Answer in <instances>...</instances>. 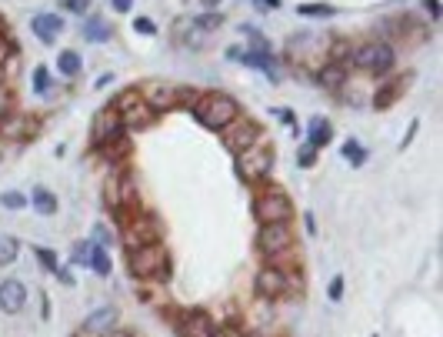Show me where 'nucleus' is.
Returning <instances> with one entry per match:
<instances>
[{
	"label": "nucleus",
	"mask_w": 443,
	"mask_h": 337,
	"mask_svg": "<svg viewBox=\"0 0 443 337\" xmlns=\"http://www.w3.org/2000/svg\"><path fill=\"white\" fill-rule=\"evenodd\" d=\"M193 117H197V124H204L207 130L220 134V130L230 127L240 117V104L230 94H200L197 104H193Z\"/></svg>",
	"instance_id": "nucleus-1"
},
{
	"label": "nucleus",
	"mask_w": 443,
	"mask_h": 337,
	"mask_svg": "<svg viewBox=\"0 0 443 337\" xmlns=\"http://www.w3.org/2000/svg\"><path fill=\"white\" fill-rule=\"evenodd\" d=\"M127 267L137 281H170V251L157 240V244H144L133 247Z\"/></svg>",
	"instance_id": "nucleus-2"
},
{
	"label": "nucleus",
	"mask_w": 443,
	"mask_h": 337,
	"mask_svg": "<svg viewBox=\"0 0 443 337\" xmlns=\"http://www.w3.org/2000/svg\"><path fill=\"white\" fill-rule=\"evenodd\" d=\"M270 171H273V147H270L263 137L257 144H250L247 151L237 154V174H240L243 181L257 184V181H263Z\"/></svg>",
	"instance_id": "nucleus-3"
},
{
	"label": "nucleus",
	"mask_w": 443,
	"mask_h": 337,
	"mask_svg": "<svg viewBox=\"0 0 443 337\" xmlns=\"http://www.w3.org/2000/svg\"><path fill=\"white\" fill-rule=\"evenodd\" d=\"M120 221H124V244L127 247H144V244H157L160 240V224H157L150 214H140V210H120Z\"/></svg>",
	"instance_id": "nucleus-4"
},
{
	"label": "nucleus",
	"mask_w": 443,
	"mask_h": 337,
	"mask_svg": "<svg viewBox=\"0 0 443 337\" xmlns=\"http://www.w3.org/2000/svg\"><path fill=\"white\" fill-rule=\"evenodd\" d=\"M350 60H353V67H360L364 74L380 77V74H390L393 71L397 53H393V47L390 44H384V40H370V44H364V47H357Z\"/></svg>",
	"instance_id": "nucleus-5"
},
{
	"label": "nucleus",
	"mask_w": 443,
	"mask_h": 337,
	"mask_svg": "<svg viewBox=\"0 0 443 337\" xmlns=\"http://www.w3.org/2000/svg\"><path fill=\"white\" fill-rule=\"evenodd\" d=\"M290 287H300L297 274H290L287 267H277V264L260 267L257 277H254V290H257V297H263V301H277V297H284Z\"/></svg>",
	"instance_id": "nucleus-6"
},
{
	"label": "nucleus",
	"mask_w": 443,
	"mask_h": 337,
	"mask_svg": "<svg viewBox=\"0 0 443 337\" xmlns=\"http://www.w3.org/2000/svg\"><path fill=\"white\" fill-rule=\"evenodd\" d=\"M290 214H293V204H290L287 190H280V187L263 190L254 201V217L260 224H280V221H290Z\"/></svg>",
	"instance_id": "nucleus-7"
},
{
	"label": "nucleus",
	"mask_w": 443,
	"mask_h": 337,
	"mask_svg": "<svg viewBox=\"0 0 443 337\" xmlns=\"http://www.w3.org/2000/svg\"><path fill=\"white\" fill-rule=\"evenodd\" d=\"M290 247H293V231H290L287 221H280V224H263L260 231H257V251H260L263 258H284Z\"/></svg>",
	"instance_id": "nucleus-8"
},
{
	"label": "nucleus",
	"mask_w": 443,
	"mask_h": 337,
	"mask_svg": "<svg viewBox=\"0 0 443 337\" xmlns=\"http://www.w3.org/2000/svg\"><path fill=\"white\" fill-rule=\"evenodd\" d=\"M104 201H107V208H113V210H133V204H137V190H133V181L124 174V171H110V174H107Z\"/></svg>",
	"instance_id": "nucleus-9"
},
{
	"label": "nucleus",
	"mask_w": 443,
	"mask_h": 337,
	"mask_svg": "<svg viewBox=\"0 0 443 337\" xmlns=\"http://www.w3.org/2000/svg\"><path fill=\"white\" fill-rule=\"evenodd\" d=\"M117 107H120L124 130H144V127H150V121H154V110L140 101V94H124L117 101Z\"/></svg>",
	"instance_id": "nucleus-10"
},
{
	"label": "nucleus",
	"mask_w": 443,
	"mask_h": 337,
	"mask_svg": "<svg viewBox=\"0 0 443 337\" xmlns=\"http://www.w3.org/2000/svg\"><path fill=\"white\" fill-rule=\"evenodd\" d=\"M220 134H224V147H227L230 154H240V151H247L250 144L260 140V127H257L254 121H247V117H237L234 124L224 127Z\"/></svg>",
	"instance_id": "nucleus-11"
},
{
	"label": "nucleus",
	"mask_w": 443,
	"mask_h": 337,
	"mask_svg": "<svg viewBox=\"0 0 443 337\" xmlns=\"http://www.w3.org/2000/svg\"><path fill=\"white\" fill-rule=\"evenodd\" d=\"M140 101L150 107L154 114L174 110V107H177V87H174V84H163V80H154V84H147V87H144Z\"/></svg>",
	"instance_id": "nucleus-12"
},
{
	"label": "nucleus",
	"mask_w": 443,
	"mask_h": 337,
	"mask_svg": "<svg viewBox=\"0 0 443 337\" xmlns=\"http://www.w3.org/2000/svg\"><path fill=\"white\" fill-rule=\"evenodd\" d=\"M217 324L207 311H187L180 314V337H213Z\"/></svg>",
	"instance_id": "nucleus-13"
},
{
	"label": "nucleus",
	"mask_w": 443,
	"mask_h": 337,
	"mask_svg": "<svg viewBox=\"0 0 443 337\" xmlns=\"http://www.w3.org/2000/svg\"><path fill=\"white\" fill-rule=\"evenodd\" d=\"M33 130H37V121L30 117V114H7V117H0V137H10V140H27V137H33Z\"/></svg>",
	"instance_id": "nucleus-14"
},
{
	"label": "nucleus",
	"mask_w": 443,
	"mask_h": 337,
	"mask_svg": "<svg viewBox=\"0 0 443 337\" xmlns=\"http://www.w3.org/2000/svg\"><path fill=\"white\" fill-rule=\"evenodd\" d=\"M27 304V287L21 281H3L0 284V311L3 314H21Z\"/></svg>",
	"instance_id": "nucleus-15"
},
{
	"label": "nucleus",
	"mask_w": 443,
	"mask_h": 337,
	"mask_svg": "<svg viewBox=\"0 0 443 337\" xmlns=\"http://www.w3.org/2000/svg\"><path fill=\"white\" fill-rule=\"evenodd\" d=\"M117 134H124V124H120V114L113 110V107H107L97 114V121H94V140L97 144H104L110 137H117Z\"/></svg>",
	"instance_id": "nucleus-16"
},
{
	"label": "nucleus",
	"mask_w": 443,
	"mask_h": 337,
	"mask_svg": "<svg viewBox=\"0 0 443 337\" xmlns=\"http://www.w3.org/2000/svg\"><path fill=\"white\" fill-rule=\"evenodd\" d=\"M113 324H117V308H97L94 314H87V321L80 324V331L94 334V337H104Z\"/></svg>",
	"instance_id": "nucleus-17"
},
{
	"label": "nucleus",
	"mask_w": 443,
	"mask_h": 337,
	"mask_svg": "<svg viewBox=\"0 0 443 337\" xmlns=\"http://www.w3.org/2000/svg\"><path fill=\"white\" fill-rule=\"evenodd\" d=\"M227 57L243 60L247 67H257V71H267L270 77H277V71H273V57H270L267 51H257V47H254V51H237L234 47V51H227Z\"/></svg>",
	"instance_id": "nucleus-18"
},
{
	"label": "nucleus",
	"mask_w": 443,
	"mask_h": 337,
	"mask_svg": "<svg viewBox=\"0 0 443 337\" xmlns=\"http://www.w3.org/2000/svg\"><path fill=\"white\" fill-rule=\"evenodd\" d=\"M30 27H33V34H37L44 44H53L57 34L64 30V21H60L57 14H37V17L30 21Z\"/></svg>",
	"instance_id": "nucleus-19"
},
{
	"label": "nucleus",
	"mask_w": 443,
	"mask_h": 337,
	"mask_svg": "<svg viewBox=\"0 0 443 337\" xmlns=\"http://www.w3.org/2000/svg\"><path fill=\"white\" fill-rule=\"evenodd\" d=\"M317 80H320V87H323V90H340V87L347 84V64H337V60L323 64V67H320V74H317Z\"/></svg>",
	"instance_id": "nucleus-20"
},
{
	"label": "nucleus",
	"mask_w": 443,
	"mask_h": 337,
	"mask_svg": "<svg viewBox=\"0 0 443 337\" xmlns=\"http://www.w3.org/2000/svg\"><path fill=\"white\" fill-rule=\"evenodd\" d=\"M323 144H330V124H327L323 117H313L310 130H307V147H310V151H320Z\"/></svg>",
	"instance_id": "nucleus-21"
},
{
	"label": "nucleus",
	"mask_w": 443,
	"mask_h": 337,
	"mask_svg": "<svg viewBox=\"0 0 443 337\" xmlns=\"http://www.w3.org/2000/svg\"><path fill=\"white\" fill-rule=\"evenodd\" d=\"M87 267H90V271H97L100 277H107V274H110V254H107L104 244H97V240H94V251H90Z\"/></svg>",
	"instance_id": "nucleus-22"
},
{
	"label": "nucleus",
	"mask_w": 443,
	"mask_h": 337,
	"mask_svg": "<svg viewBox=\"0 0 443 337\" xmlns=\"http://www.w3.org/2000/svg\"><path fill=\"white\" fill-rule=\"evenodd\" d=\"M100 151H104L110 160H120V157L131 154V140H127L124 134H117V137H110V140H104V144H100Z\"/></svg>",
	"instance_id": "nucleus-23"
},
{
	"label": "nucleus",
	"mask_w": 443,
	"mask_h": 337,
	"mask_svg": "<svg viewBox=\"0 0 443 337\" xmlns=\"http://www.w3.org/2000/svg\"><path fill=\"white\" fill-rule=\"evenodd\" d=\"M30 204H33V210H37V214H57V197H53L51 190H44V187H37V190H33Z\"/></svg>",
	"instance_id": "nucleus-24"
},
{
	"label": "nucleus",
	"mask_w": 443,
	"mask_h": 337,
	"mask_svg": "<svg viewBox=\"0 0 443 337\" xmlns=\"http://www.w3.org/2000/svg\"><path fill=\"white\" fill-rule=\"evenodd\" d=\"M57 67H60L64 77H77L80 74V53L77 51H64L60 57H57Z\"/></svg>",
	"instance_id": "nucleus-25"
},
{
	"label": "nucleus",
	"mask_w": 443,
	"mask_h": 337,
	"mask_svg": "<svg viewBox=\"0 0 443 337\" xmlns=\"http://www.w3.org/2000/svg\"><path fill=\"white\" fill-rule=\"evenodd\" d=\"M17 254H21V240L3 234V237H0V267L14 264V260H17Z\"/></svg>",
	"instance_id": "nucleus-26"
},
{
	"label": "nucleus",
	"mask_w": 443,
	"mask_h": 337,
	"mask_svg": "<svg viewBox=\"0 0 443 337\" xmlns=\"http://www.w3.org/2000/svg\"><path fill=\"white\" fill-rule=\"evenodd\" d=\"M83 34H87V40L104 44V40H110V24H107V21H87V24H83Z\"/></svg>",
	"instance_id": "nucleus-27"
},
{
	"label": "nucleus",
	"mask_w": 443,
	"mask_h": 337,
	"mask_svg": "<svg viewBox=\"0 0 443 337\" xmlns=\"http://www.w3.org/2000/svg\"><path fill=\"white\" fill-rule=\"evenodd\" d=\"M297 14L300 17H334V7L330 3H300Z\"/></svg>",
	"instance_id": "nucleus-28"
},
{
	"label": "nucleus",
	"mask_w": 443,
	"mask_h": 337,
	"mask_svg": "<svg viewBox=\"0 0 443 337\" xmlns=\"http://www.w3.org/2000/svg\"><path fill=\"white\" fill-rule=\"evenodd\" d=\"M0 204H3L7 210H21V208H27L30 201H27V197L21 194V190H7V194L0 197Z\"/></svg>",
	"instance_id": "nucleus-29"
},
{
	"label": "nucleus",
	"mask_w": 443,
	"mask_h": 337,
	"mask_svg": "<svg viewBox=\"0 0 443 337\" xmlns=\"http://www.w3.org/2000/svg\"><path fill=\"white\" fill-rule=\"evenodd\" d=\"M343 157H347L350 164H364V160H366V151L360 147V144H357V140H347V144H343Z\"/></svg>",
	"instance_id": "nucleus-30"
},
{
	"label": "nucleus",
	"mask_w": 443,
	"mask_h": 337,
	"mask_svg": "<svg viewBox=\"0 0 443 337\" xmlns=\"http://www.w3.org/2000/svg\"><path fill=\"white\" fill-rule=\"evenodd\" d=\"M224 24V17L220 14H200V17H193V27L197 30H213V27Z\"/></svg>",
	"instance_id": "nucleus-31"
},
{
	"label": "nucleus",
	"mask_w": 443,
	"mask_h": 337,
	"mask_svg": "<svg viewBox=\"0 0 443 337\" xmlns=\"http://www.w3.org/2000/svg\"><path fill=\"white\" fill-rule=\"evenodd\" d=\"M7 114H14V90L0 84V117H7Z\"/></svg>",
	"instance_id": "nucleus-32"
},
{
	"label": "nucleus",
	"mask_w": 443,
	"mask_h": 337,
	"mask_svg": "<svg viewBox=\"0 0 443 337\" xmlns=\"http://www.w3.org/2000/svg\"><path fill=\"white\" fill-rule=\"evenodd\" d=\"M33 90H37V94L51 90V74H47V67H37V71H33Z\"/></svg>",
	"instance_id": "nucleus-33"
},
{
	"label": "nucleus",
	"mask_w": 443,
	"mask_h": 337,
	"mask_svg": "<svg viewBox=\"0 0 443 337\" xmlns=\"http://www.w3.org/2000/svg\"><path fill=\"white\" fill-rule=\"evenodd\" d=\"M393 101H397V87H384V90L373 97V107H377V110H384V107L393 104Z\"/></svg>",
	"instance_id": "nucleus-34"
},
{
	"label": "nucleus",
	"mask_w": 443,
	"mask_h": 337,
	"mask_svg": "<svg viewBox=\"0 0 443 337\" xmlns=\"http://www.w3.org/2000/svg\"><path fill=\"white\" fill-rule=\"evenodd\" d=\"M37 260H40L47 271H53V274H57V254H53L51 247H37Z\"/></svg>",
	"instance_id": "nucleus-35"
},
{
	"label": "nucleus",
	"mask_w": 443,
	"mask_h": 337,
	"mask_svg": "<svg viewBox=\"0 0 443 337\" xmlns=\"http://www.w3.org/2000/svg\"><path fill=\"white\" fill-rule=\"evenodd\" d=\"M90 251H94V240H83L74 247V264H87L90 260Z\"/></svg>",
	"instance_id": "nucleus-36"
},
{
	"label": "nucleus",
	"mask_w": 443,
	"mask_h": 337,
	"mask_svg": "<svg viewBox=\"0 0 443 337\" xmlns=\"http://www.w3.org/2000/svg\"><path fill=\"white\" fill-rule=\"evenodd\" d=\"M133 30H137V34H150V37H154L157 24L150 21V17H137V21H133Z\"/></svg>",
	"instance_id": "nucleus-37"
},
{
	"label": "nucleus",
	"mask_w": 443,
	"mask_h": 337,
	"mask_svg": "<svg viewBox=\"0 0 443 337\" xmlns=\"http://www.w3.org/2000/svg\"><path fill=\"white\" fill-rule=\"evenodd\" d=\"M60 7L70 10V14H83V10L90 7V0H60Z\"/></svg>",
	"instance_id": "nucleus-38"
},
{
	"label": "nucleus",
	"mask_w": 443,
	"mask_h": 337,
	"mask_svg": "<svg viewBox=\"0 0 443 337\" xmlns=\"http://www.w3.org/2000/svg\"><path fill=\"white\" fill-rule=\"evenodd\" d=\"M213 337H247V334H243L237 324H227V327H217V331H213Z\"/></svg>",
	"instance_id": "nucleus-39"
},
{
	"label": "nucleus",
	"mask_w": 443,
	"mask_h": 337,
	"mask_svg": "<svg viewBox=\"0 0 443 337\" xmlns=\"http://www.w3.org/2000/svg\"><path fill=\"white\" fill-rule=\"evenodd\" d=\"M10 57H14V44H10L7 37H0V67H3Z\"/></svg>",
	"instance_id": "nucleus-40"
},
{
	"label": "nucleus",
	"mask_w": 443,
	"mask_h": 337,
	"mask_svg": "<svg viewBox=\"0 0 443 337\" xmlns=\"http://www.w3.org/2000/svg\"><path fill=\"white\" fill-rule=\"evenodd\" d=\"M327 294H330V301H340L343 297V277H334L330 287H327Z\"/></svg>",
	"instance_id": "nucleus-41"
},
{
	"label": "nucleus",
	"mask_w": 443,
	"mask_h": 337,
	"mask_svg": "<svg viewBox=\"0 0 443 337\" xmlns=\"http://www.w3.org/2000/svg\"><path fill=\"white\" fill-rule=\"evenodd\" d=\"M423 7L430 10V17H440L443 10H440V0H423Z\"/></svg>",
	"instance_id": "nucleus-42"
},
{
	"label": "nucleus",
	"mask_w": 443,
	"mask_h": 337,
	"mask_svg": "<svg viewBox=\"0 0 443 337\" xmlns=\"http://www.w3.org/2000/svg\"><path fill=\"white\" fill-rule=\"evenodd\" d=\"M414 134H417V121H414V124H410V127H407V134H403V144H400V147H407V144H410V140H414Z\"/></svg>",
	"instance_id": "nucleus-43"
},
{
	"label": "nucleus",
	"mask_w": 443,
	"mask_h": 337,
	"mask_svg": "<svg viewBox=\"0 0 443 337\" xmlns=\"http://www.w3.org/2000/svg\"><path fill=\"white\" fill-rule=\"evenodd\" d=\"M313 160H317V151H310V147H307V151H304V154H300V164H304V167H307V164H313Z\"/></svg>",
	"instance_id": "nucleus-44"
},
{
	"label": "nucleus",
	"mask_w": 443,
	"mask_h": 337,
	"mask_svg": "<svg viewBox=\"0 0 443 337\" xmlns=\"http://www.w3.org/2000/svg\"><path fill=\"white\" fill-rule=\"evenodd\" d=\"M113 3V10H131L133 7V0H110Z\"/></svg>",
	"instance_id": "nucleus-45"
},
{
	"label": "nucleus",
	"mask_w": 443,
	"mask_h": 337,
	"mask_svg": "<svg viewBox=\"0 0 443 337\" xmlns=\"http://www.w3.org/2000/svg\"><path fill=\"white\" fill-rule=\"evenodd\" d=\"M277 117H280V121H287L290 127H293V110H277Z\"/></svg>",
	"instance_id": "nucleus-46"
},
{
	"label": "nucleus",
	"mask_w": 443,
	"mask_h": 337,
	"mask_svg": "<svg viewBox=\"0 0 443 337\" xmlns=\"http://www.w3.org/2000/svg\"><path fill=\"white\" fill-rule=\"evenodd\" d=\"M57 277H60L64 284H74V277H70V271H60V267H57Z\"/></svg>",
	"instance_id": "nucleus-47"
},
{
	"label": "nucleus",
	"mask_w": 443,
	"mask_h": 337,
	"mask_svg": "<svg viewBox=\"0 0 443 337\" xmlns=\"http://www.w3.org/2000/svg\"><path fill=\"white\" fill-rule=\"evenodd\" d=\"M104 337H133V334H131V331H113V327H110Z\"/></svg>",
	"instance_id": "nucleus-48"
},
{
	"label": "nucleus",
	"mask_w": 443,
	"mask_h": 337,
	"mask_svg": "<svg viewBox=\"0 0 443 337\" xmlns=\"http://www.w3.org/2000/svg\"><path fill=\"white\" fill-rule=\"evenodd\" d=\"M94 240H110V234H107L104 227H97V231H94Z\"/></svg>",
	"instance_id": "nucleus-49"
},
{
	"label": "nucleus",
	"mask_w": 443,
	"mask_h": 337,
	"mask_svg": "<svg viewBox=\"0 0 443 337\" xmlns=\"http://www.w3.org/2000/svg\"><path fill=\"white\" fill-rule=\"evenodd\" d=\"M263 3H270V7H273V3H277V0H263Z\"/></svg>",
	"instance_id": "nucleus-50"
}]
</instances>
